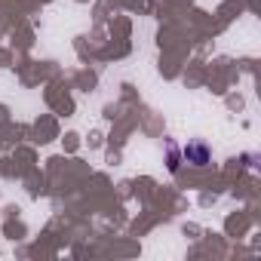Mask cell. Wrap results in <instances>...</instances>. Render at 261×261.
I'll list each match as a JSON object with an SVG mask.
<instances>
[{
  "mask_svg": "<svg viewBox=\"0 0 261 261\" xmlns=\"http://www.w3.org/2000/svg\"><path fill=\"white\" fill-rule=\"evenodd\" d=\"M185 160L191 163V166H209L212 163V151H209V145L206 142H188L185 145Z\"/></svg>",
  "mask_w": 261,
  "mask_h": 261,
  "instance_id": "cell-1",
  "label": "cell"
}]
</instances>
